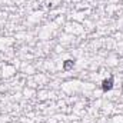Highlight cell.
Returning a JSON list of instances; mask_svg holds the SVG:
<instances>
[{
	"mask_svg": "<svg viewBox=\"0 0 123 123\" xmlns=\"http://www.w3.org/2000/svg\"><path fill=\"white\" fill-rule=\"evenodd\" d=\"M113 82H115L113 76H112V77H109V79H105V80L102 82V89H103V92L110 90V89L113 87Z\"/></svg>",
	"mask_w": 123,
	"mask_h": 123,
	"instance_id": "cell-1",
	"label": "cell"
},
{
	"mask_svg": "<svg viewBox=\"0 0 123 123\" xmlns=\"http://www.w3.org/2000/svg\"><path fill=\"white\" fill-rule=\"evenodd\" d=\"M73 66H74V62L73 60H66L63 63V69H64V70H69V69L73 67Z\"/></svg>",
	"mask_w": 123,
	"mask_h": 123,
	"instance_id": "cell-2",
	"label": "cell"
}]
</instances>
